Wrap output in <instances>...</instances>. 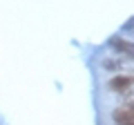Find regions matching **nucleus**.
Returning <instances> with one entry per match:
<instances>
[{"label":"nucleus","mask_w":134,"mask_h":125,"mask_svg":"<svg viewBox=\"0 0 134 125\" xmlns=\"http://www.w3.org/2000/svg\"><path fill=\"white\" fill-rule=\"evenodd\" d=\"M125 125H134V121H132V123H125Z\"/></svg>","instance_id":"nucleus-4"},{"label":"nucleus","mask_w":134,"mask_h":125,"mask_svg":"<svg viewBox=\"0 0 134 125\" xmlns=\"http://www.w3.org/2000/svg\"><path fill=\"white\" fill-rule=\"evenodd\" d=\"M132 83H134V72L132 74H119V76H114L110 81V89H114L116 94H123Z\"/></svg>","instance_id":"nucleus-1"},{"label":"nucleus","mask_w":134,"mask_h":125,"mask_svg":"<svg viewBox=\"0 0 134 125\" xmlns=\"http://www.w3.org/2000/svg\"><path fill=\"white\" fill-rule=\"evenodd\" d=\"M114 121L119 125L132 123L134 121V101L127 103V105H123V107H119V110H114Z\"/></svg>","instance_id":"nucleus-2"},{"label":"nucleus","mask_w":134,"mask_h":125,"mask_svg":"<svg viewBox=\"0 0 134 125\" xmlns=\"http://www.w3.org/2000/svg\"><path fill=\"white\" fill-rule=\"evenodd\" d=\"M110 45L116 49V52H121V54H125V56L134 58V43H127V40H123V38H119V36H114Z\"/></svg>","instance_id":"nucleus-3"}]
</instances>
